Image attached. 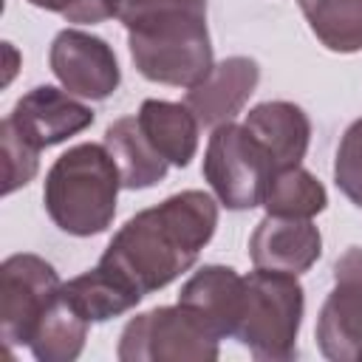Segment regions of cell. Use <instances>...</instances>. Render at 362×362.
Returning <instances> with one entry per match:
<instances>
[{"label": "cell", "mask_w": 362, "mask_h": 362, "mask_svg": "<svg viewBox=\"0 0 362 362\" xmlns=\"http://www.w3.org/2000/svg\"><path fill=\"white\" fill-rule=\"evenodd\" d=\"M317 345L331 362H362V249L334 263V286L317 317Z\"/></svg>", "instance_id": "ba28073f"}, {"label": "cell", "mask_w": 362, "mask_h": 362, "mask_svg": "<svg viewBox=\"0 0 362 362\" xmlns=\"http://www.w3.org/2000/svg\"><path fill=\"white\" fill-rule=\"evenodd\" d=\"M122 175L105 144L82 141L45 173L42 204L57 229L74 238L102 235L116 215Z\"/></svg>", "instance_id": "7a4b0ae2"}, {"label": "cell", "mask_w": 362, "mask_h": 362, "mask_svg": "<svg viewBox=\"0 0 362 362\" xmlns=\"http://www.w3.org/2000/svg\"><path fill=\"white\" fill-rule=\"evenodd\" d=\"M57 269L40 255H11L0 266V334L8 348L28 345L45 308L59 294Z\"/></svg>", "instance_id": "52a82bcc"}, {"label": "cell", "mask_w": 362, "mask_h": 362, "mask_svg": "<svg viewBox=\"0 0 362 362\" xmlns=\"http://www.w3.org/2000/svg\"><path fill=\"white\" fill-rule=\"evenodd\" d=\"M305 291L297 274L255 269L243 277V311L235 339L260 362H286L297 354Z\"/></svg>", "instance_id": "277c9868"}, {"label": "cell", "mask_w": 362, "mask_h": 362, "mask_svg": "<svg viewBox=\"0 0 362 362\" xmlns=\"http://www.w3.org/2000/svg\"><path fill=\"white\" fill-rule=\"evenodd\" d=\"M320 255L322 235L311 218L266 215L249 238V257L255 269L303 274L320 260Z\"/></svg>", "instance_id": "4fadbf2b"}, {"label": "cell", "mask_w": 362, "mask_h": 362, "mask_svg": "<svg viewBox=\"0 0 362 362\" xmlns=\"http://www.w3.org/2000/svg\"><path fill=\"white\" fill-rule=\"evenodd\" d=\"M88 320L68 303V297L59 294L40 317L34 334H31V354L37 362H74L88 339Z\"/></svg>", "instance_id": "e0dca14e"}, {"label": "cell", "mask_w": 362, "mask_h": 362, "mask_svg": "<svg viewBox=\"0 0 362 362\" xmlns=\"http://www.w3.org/2000/svg\"><path fill=\"white\" fill-rule=\"evenodd\" d=\"M62 294L68 297V303L88 320V322H105L113 320L119 314H127L130 308H136L141 300L136 294H130L124 286H119L110 274H105L99 266L71 277L68 283H62Z\"/></svg>", "instance_id": "ffe728a7"}, {"label": "cell", "mask_w": 362, "mask_h": 362, "mask_svg": "<svg viewBox=\"0 0 362 362\" xmlns=\"http://www.w3.org/2000/svg\"><path fill=\"white\" fill-rule=\"evenodd\" d=\"M136 119L147 141L156 147L161 158L170 161V167H187L195 158L201 124L184 102L144 99Z\"/></svg>", "instance_id": "9a60e30c"}, {"label": "cell", "mask_w": 362, "mask_h": 362, "mask_svg": "<svg viewBox=\"0 0 362 362\" xmlns=\"http://www.w3.org/2000/svg\"><path fill=\"white\" fill-rule=\"evenodd\" d=\"M3 122L42 153L45 147H54L90 127L93 110L68 90H59L54 85H37L17 99L14 110Z\"/></svg>", "instance_id": "30bf717a"}, {"label": "cell", "mask_w": 362, "mask_h": 362, "mask_svg": "<svg viewBox=\"0 0 362 362\" xmlns=\"http://www.w3.org/2000/svg\"><path fill=\"white\" fill-rule=\"evenodd\" d=\"M136 71L158 85L192 88L215 65L206 8H175L127 28Z\"/></svg>", "instance_id": "3957f363"}, {"label": "cell", "mask_w": 362, "mask_h": 362, "mask_svg": "<svg viewBox=\"0 0 362 362\" xmlns=\"http://www.w3.org/2000/svg\"><path fill=\"white\" fill-rule=\"evenodd\" d=\"M48 65L59 85L79 99L102 102L122 82V68L113 48L102 37L82 28H62L54 37Z\"/></svg>", "instance_id": "9c48e42d"}, {"label": "cell", "mask_w": 362, "mask_h": 362, "mask_svg": "<svg viewBox=\"0 0 362 362\" xmlns=\"http://www.w3.org/2000/svg\"><path fill=\"white\" fill-rule=\"evenodd\" d=\"M215 226V198L201 189H184L136 212L113 235L96 266L141 300L192 269Z\"/></svg>", "instance_id": "6da1fadb"}, {"label": "cell", "mask_w": 362, "mask_h": 362, "mask_svg": "<svg viewBox=\"0 0 362 362\" xmlns=\"http://www.w3.org/2000/svg\"><path fill=\"white\" fill-rule=\"evenodd\" d=\"M218 342L184 305H158L136 314L122 337L116 356L122 362H212Z\"/></svg>", "instance_id": "8992f818"}, {"label": "cell", "mask_w": 362, "mask_h": 362, "mask_svg": "<svg viewBox=\"0 0 362 362\" xmlns=\"http://www.w3.org/2000/svg\"><path fill=\"white\" fill-rule=\"evenodd\" d=\"M0 144H3V195H11L37 175L40 150L31 147L23 136H17L6 122L0 124Z\"/></svg>", "instance_id": "7402d4cb"}, {"label": "cell", "mask_w": 362, "mask_h": 362, "mask_svg": "<svg viewBox=\"0 0 362 362\" xmlns=\"http://www.w3.org/2000/svg\"><path fill=\"white\" fill-rule=\"evenodd\" d=\"M107 153L113 156L119 175H122V189H147L156 187L158 181L167 178L170 161L156 153V147L147 141L144 130L139 127L136 116H122L105 130Z\"/></svg>", "instance_id": "2e32d148"}, {"label": "cell", "mask_w": 362, "mask_h": 362, "mask_svg": "<svg viewBox=\"0 0 362 362\" xmlns=\"http://www.w3.org/2000/svg\"><path fill=\"white\" fill-rule=\"evenodd\" d=\"M178 305H184L215 339L235 337L243 311V274L221 263L201 266L181 286Z\"/></svg>", "instance_id": "7c38bea8"}, {"label": "cell", "mask_w": 362, "mask_h": 362, "mask_svg": "<svg viewBox=\"0 0 362 362\" xmlns=\"http://www.w3.org/2000/svg\"><path fill=\"white\" fill-rule=\"evenodd\" d=\"M334 181L342 195L362 209V119L351 122L334 158Z\"/></svg>", "instance_id": "44dd1931"}, {"label": "cell", "mask_w": 362, "mask_h": 362, "mask_svg": "<svg viewBox=\"0 0 362 362\" xmlns=\"http://www.w3.org/2000/svg\"><path fill=\"white\" fill-rule=\"evenodd\" d=\"M173 8H206V0H110V17H116L124 28Z\"/></svg>", "instance_id": "603a6c76"}, {"label": "cell", "mask_w": 362, "mask_h": 362, "mask_svg": "<svg viewBox=\"0 0 362 362\" xmlns=\"http://www.w3.org/2000/svg\"><path fill=\"white\" fill-rule=\"evenodd\" d=\"M243 124L266 147L274 170L303 164L311 141V122L300 105L283 99L260 102L246 113Z\"/></svg>", "instance_id": "5bb4252c"}, {"label": "cell", "mask_w": 362, "mask_h": 362, "mask_svg": "<svg viewBox=\"0 0 362 362\" xmlns=\"http://www.w3.org/2000/svg\"><path fill=\"white\" fill-rule=\"evenodd\" d=\"M272 173L274 164L266 147L249 133L246 124L226 122L212 130L204 153V178L218 204L235 212L260 206Z\"/></svg>", "instance_id": "5b68a950"}, {"label": "cell", "mask_w": 362, "mask_h": 362, "mask_svg": "<svg viewBox=\"0 0 362 362\" xmlns=\"http://www.w3.org/2000/svg\"><path fill=\"white\" fill-rule=\"evenodd\" d=\"M266 215H280V218H314L328 206V192L317 175H311L303 164L274 170L263 204Z\"/></svg>", "instance_id": "ac0fdd59"}, {"label": "cell", "mask_w": 362, "mask_h": 362, "mask_svg": "<svg viewBox=\"0 0 362 362\" xmlns=\"http://www.w3.org/2000/svg\"><path fill=\"white\" fill-rule=\"evenodd\" d=\"M314 37L334 54L362 51V0H297Z\"/></svg>", "instance_id": "d6986e66"}, {"label": "cell", "mask_w": 362, "mask_h": 362, "mask_svg": "<svg viewBox=\"0 0 362 362\" xmlns=\"http://www.w3.org/2000/svg\"><path fill=\"white\" fill-rule=\"evenodd\" d=\"M260 82V65L252 57H226L192 88H187L184 105L195 113L198 124L215 130L246 107L249 96Z\"/></svg>", "instance_id": "8fae6325"}]
</instances>
